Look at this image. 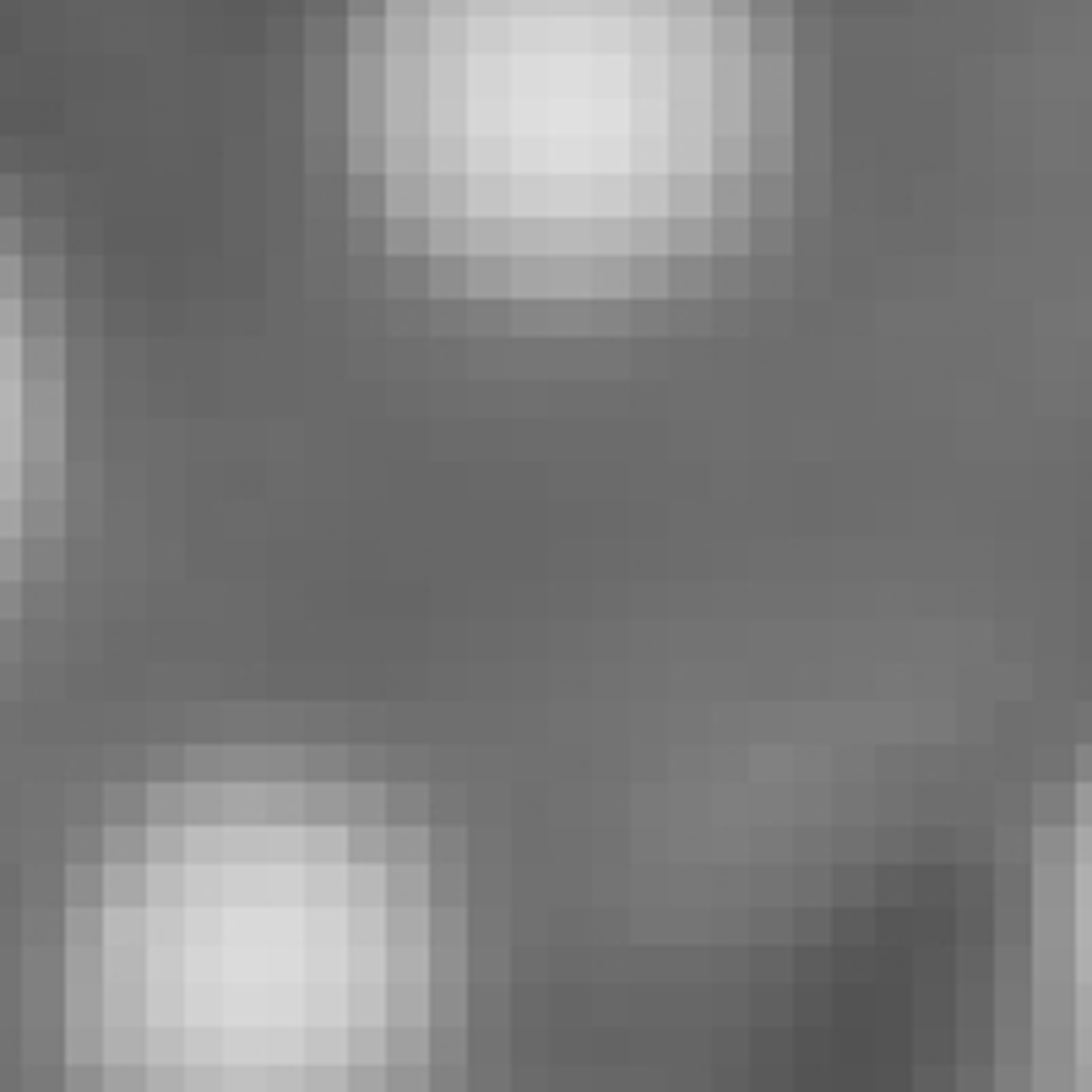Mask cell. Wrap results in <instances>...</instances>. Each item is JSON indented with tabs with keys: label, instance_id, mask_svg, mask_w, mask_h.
<instances>
[{
	"label": "cell",
	"instance_id": "obj_1",
	"mask_svg": "<svg viewBox=\"0 0 1092 1092\" xmlns=\"http://www.w3.org/2000/svg\"><path fill=\"white\" fill-rule=\"evenodd\" d=\"M343 136L430 261L592 294L696 256L750 207L777 71L745 0H381Z\"/></svg>",
	"mask_w": 1092,
	"mask_h": 1092
},
{
	"label": "cell",
	"instance_id": "obj_2",
	"mask_svg": "<svg viewBox=\"0 0 1092 1092\" xmlns=\"http://www.w3.org/2000/svg\"><path fill=\"white\" fill-rule=\"evenodd\" d=\"M435 990L419 864L294 789H196L109 875L103 1043L147 1087L387 1081Z\"/></svg>",
	"mask_w": 1092,
	"mask_h": 1092
}]
</instances>
